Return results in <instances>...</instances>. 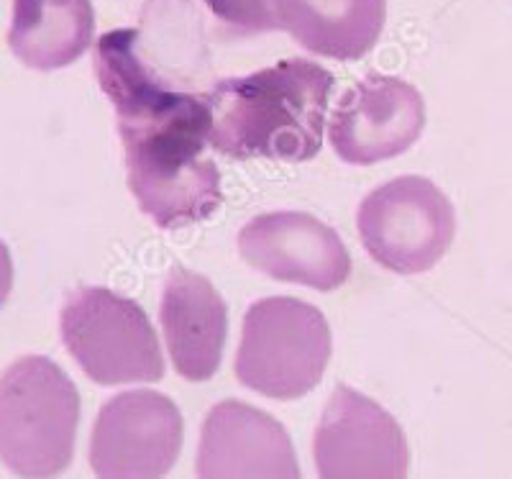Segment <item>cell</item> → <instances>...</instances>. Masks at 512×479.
I'll return each mask as SVG.
<instances>
[{
  "instance_id": "cell-5",
  "label": "cell",
  "mask_w": 512,
  "mask_h": 479,
  "mask_svg": "<svg viewBox=\"0 0 512 479\" xmlns=\"http://www.w3.org/2000/svg\"><path fill=\"white\" fill-rule=\"evenodd\" d=\"M62 341L98 385L159 382L164 359L152 321L139 303L108 287H80L64 300Z\"/></svg>"
},
{
  "instance_id": "cell-9",
  "label": "cell",
  "mask_w": 512,
  "mask_h": 479,
  "mask_svg": "<svg viewBox=\"0 0 512 479\" xmlns=\"http://www.w3.org/2000/svg\"><path fill=\"white\" fill-rule=\"evenodd\" d=\"M320 477H408L410 449L400 423L372 398L338 385L313 441Z\"/></svg>"
},
{
  "instance_id": "cell-4",
  "label": "cell",
  "mask_w": 512,
  "mask_h": 479,
  "mask_svg": "<svg viewBox=\"0 0 512 479\" xmlns=\"http://www.w3.org/2000/svg\"><path fill=\"white\" fill-rule=\"evenodd\" d=\"M331 359V328L315 305L295 298H264L249 305L236 351V377L264 398L308 395Z\"/></svg>"
},
{
  "instance_id": "cell-3",
  "label": "cell",
  "mask_w": 512,
  "mask_h": 479,
  "mask_svg": "<svg viewBox=\"0 0 512 479\" xmlns=\"http://www.w3.org/2000/svg\"><path fill=\"white\" fill-rule=\"evenodd\" d=\"M80 395L59 364L26 357L0 377V462L18 477H54L75 454Z\"/></svg>"
},
{
  "instance_id": "cell-6",
  "label": "cell",
  "mask_w": 512,
  "mask_h": 479,
  "mask_svg": "<svg viewBox=\"0 0 512 479\" xmlns=\"http://www.w3.org/2000/svg\"><path fill=\"white\" fill-rule=\"evenodd\" d=\"M228 36L287 31L308 52L354 62L369 54L387 21V0H205Z\"/></svg>"
},
{
  "instance_id": "cell-2",
  "label": "cell",
  "mask_w": 512,
  "mask_h": 479,
  "mask_svg": "<svg viewBox=\"0 0 512 479\" xmlns=\"http://www.w3.org/2000/svg\"><path fill=\"white\" fill-rule=\"evenodd\" d=\"M331 88V72L300 57L218 82L208 95L213 149L233 159L308 162L323 147Z\"/></svg>"
},
{
  "instance_id": "cell-11",
  "label": "cell",
  "mask_w": 512,
  "mask_h": 479,
  "mask_svg": "<svg viewBox=\"0 0 512 479\" xmlns=\"http://www.w3.org/2000/svg\"><path fill=\"white\" fill-rule=\"evenodd\" d=\"M241 257L262 275L331 293L351 275L341 236L310 213L277 211L256 216L239 234Z\"/></svg>"
},
{
  "instance_id": "cell-14",
  "label": "cell",
  "mask_w": 512,
  "mask_h": 479,
  "mask_svg": "<svg viewBox=\"0 0 512 479\" xmlns=\"http://www.w3.org/2000/svg\"><path fill=\"white\" fill-rule=\"evenodd\" d=\"M93 31V0H13L8 44L26 67L52 72L88 52Z\"/></svg>"
},
{
  "instance_id": "cell-10",
  "label": "cell",
  "mask_w": 512,
  "mask_h": 479,
  "mask_svg": "<svg viewBox=\"0 0 512 479\" xmlns=\"http://www.w3.org/2000/svg\"><path fill=\"white\" fill-rule=\"evenodd\" d=\"M425 129V100L410 82L367 75L338 100L328 139L346 164L384 162L408 152Z\"/></svg>"
},
{
  "instance_id": "cell-7",
  "label": "cell",
  "mask_w": 512,
  "mask_h": 479,
  "mask_svg": "<svg viewBox=\"0 0 512 479\" xmlns=\"http://www.w3.org/2000/svg\"><path fill=\"white\" fill-rule=\"evenodd\" d=\"M359 239L379 267L420 275L436 267L456 234V211L425 177H397L361 200Z\"/></svg>"
},
{
  "instance_id": "cell-8",
  "label": "cell",
  "mask_w": 512,
  "mask_h": 479,
  "mask_svg": "<svg viewBox=\"0 0 512 479\" xmlns=\"http://www.w3.org/2000/svg\"><path fill=\"white\" fill-rule=\"evenodd\" d=\"M180 408L152 390L121 392L100 408L90 439L98 477H164L182 451Z\"/></svg>"
},
{
  "instance_id": "cell-1",
  "label": "cell",
  "mask_w": 512,
  "mask_h": 479,
  "mask_svg": "<svg viewBox=\"0 0 512 479\" xmlns=\"http://www.w3.org/2000/svg\"><path fill=\"white\" fill-rule=\"evenodd\" d=\"M95 75L116 108L128 187L159 228H182L218 211L221 172L208 157V95L169 85L146 59L141 29L108 31L95 44Z\"/></svg>"
},
{
  "instance_id": "cell-15",
  "label": "cell",
  "mask_w": 512,
  "mask_h": 479,
  "mask_svg": "<svg viewBox=\"0 0 512 479\" xmlns=\"http://www.w3.org/2000/svg\"><path fill=\"white\" fill-rule=\"evenodd\" d=\"M13 287V262H11V252H8V246L0 241V308L8 300Z\"/></svg>"
},
{
  "instance_id": "cell-13",
  "label": "cell",
  "mask_w": 512,
  "mask_h": 479,
  "mask_svg": "<svg viewBox=\"0 0 512 479\" xmlns=\"http://www.w3.org/2000/svg\"><path fill=\"white\" fill-rule=\"evenodd\" d=\"M164 341L177 374L208 382L218 372L228 336V308L203 275L172 269L159 305Z\"/></svg>"
},
{
  "instance_id": "cell-12",
  "label": "cell",
  "mask_w": 512,
  "mask_h": 479,
  "mask_svg": "<svg viewBox=\"0 0 512 479\" xmlns=\"http://www.w3.org/2000/svg\"><path fill=\"white\" fill-rule=\"evenodd\" d=\"M198 477H300L285 426L239 400L210 408L200 431Z\"/></svg>"
}]
</instances>
